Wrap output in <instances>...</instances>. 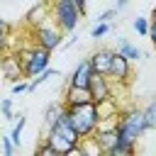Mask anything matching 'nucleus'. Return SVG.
I'll list each match as a JSON object with an SVG mask.
<instances>
[{"label":"nucleus","instance_id":"nucleus-3","mask_svg":"<svg viewBox=\"0 0 156 156\" xmlns=\"http://www.w3.org/2000/svg\"><path fill=\"white\" fill-rule=\"evenodd\" d=\"M117 134H119V139L134 141V144L146 134V122H144L141 107H129L117 115Z\"/></svg>","mask_w":156,"mask_h":156},{"label":"nucleus","instance_id":"nucleus-26","mask_svg":"<svg viewBox=\"0 0 156 156\" xmlns=\"http://www.w3.org/2000/svg\"><path fill=\"white\" fill-rule=\"evenodd\" d=\"M27 90H29V80H24V78H22V80L12 83V93H15V95H20V93H27Z\"/></svg>","mask_w":156,"mask_h":156},{"label":"nucleus","instance_id":"nucleus-19","mask_svg":"<svg viewBox=\"0 0 156 156\" xmlns=\"http://www.w3.org/2000/svg\"><path fill=\"white\" fill-rule=\"evenodd\" d=\"M141 112H144V122H146V129H156V98L146 105V107H141Z\"/></svg>","mask_w":156,"mask_h":156},{"label":"nucleus","instance_id":"nucleus-2","mask_svg":"<svg viewBox=\"0 0 156 156\" xmlns=\"http://www.w3.org/2000/svg\"><path fill=\"white\" fill-rule=\"evenodd\" d=\"M56 151H58V156H66V154H76V149H78V144L83 141L78 134H76V129L68 124V119H66V105H63V112H61V117L46 129V136H44Z\"/></svg>","mask_w":156,"mask_h":156},{"label":"nucleus","instance_id":"nucleus-11","mask_svg":"<svg viewBox=\"0 0 156 156\" xmlns=\"http://www.w3.org/2000/svg\"><path fill=\"white\" fill-rule=\"evenodd\" d=\"M63 105L66 107H76V105H85V102H90L93 98H90V90L88 88H78V85H66V90H63Z\"/></svg>","mask_w":156,"mask_h":156},{"label":"nucleus","instance_id":"nucleus-13","mask_svg":"<svg viewBox=\"0 0 156 156\" xmlns=\"http://www.w3.org/2000/svg\"><path fill=\"white\" fill-rule=\"evenodd\" d=\"M90 76H93V66H90V61L88 58H83L76 68H73V73H71V78H68V83L66 85H78V88H88V80H90Z\"/></svg>","mask_w":156,"mask_h":156},{"label":"nucleus","instance_id":"nucleus-23","mask_svg":"<svg viewBox=\"0 0 156 156\" xmlns=\"http://www.w3.org/2000/svg\"><path fill=\"white\" fill-rule=\"evenodd\" d=\"M132 27H134V32H136V34L146 37V34H149V17H136V20L132 22Z\"/></svg>","mask_w":156,"mask_h":156},{"label":"nucleus","instance_id":"nucleus-32","mask_svg":"<svg viewBox=\"0 0 156 156\" xmlns=\"http://www.w3.org/2000/svg\"><path fill=\"white\" fill-rule=\"evenodd\" d=\"M151 17H156V5H154V10H151Z\"/></svg>","mask_w":156,"mask_h":156},{"label":"nucleus","instance_id":"nucleus-21","mask_svg":"<svg viewBox=\"0 0 156 156\" xmlns=\"http://www.w3.org/2000/svg\"><path fill=\"white\" fill-rule=\"evenodd\" d=\"M0 112H2V119H7V122H12V119L17 117L15 110H12V100H10V98L0 100Z\"/></svg>","mask_w":156,"mask_h":156},{"label":"nucleus","instance_id":"nucleus-16","mask_svg":"<svg viewBox=\"0 0 156 156\" xmlns=\"http://www.w3.org/2000/svg\"><path fill=\"white\" fill-rule=\"evenodd\" d=\"M136 151V144L134 141H124V139H117V144L107 151V156H132Z\"/></svg>","mask_w":156,"mask_h":156},{"label":"nucleus","instance_id":"nucleus-30","mask_svg":"<svg viewBox=\"0 0 156 156\" xmlns=\"http://www.w3.org/2000/svg\"><path fill=\"white\" fill-rule=\"evenodd\" d=\"M76 5H78V10H80V15H85V5H88V0H73Z\"/></svg>","mask_w":156,"mask_h":156},{"label":"nucleus","instance_id":"nucleus-6","mask_svg":"<svg viewBox=\"0 0 156 156\" xmlns=\"http://www.w3.org/2000/svg\"><path fill=\"white\" fill-rule=\"evenodd\" d=\"M63 41V32L58 29V24L54 20H46L37 27H32V44L46 49V51H56Z\"/></svg>","mask_w":156,"mask_h":156},{"label":"nucleus","instance_id":"nucleus-27","mask_svg":"<svg viewBox=\"0 0 156 156\" xmlns=\"http://www.w3.org/2000/svg\"><path fill=\"white\" fill-rule=\"evenodd\" d=\"M149 39H151V44H154V49H156V17H149V34H146Z\"/></svg>","mask_w":156,"mask_h":156},{"label":"nucleus","instance_id":"nucleus-7","mask_svg":"<svg viewBox=\"0 0 156 156\" xmlns=\"http://www.w3.org/2000/svg\"><path fill=\"white\" fill-rule=\"evenodd\" d=\"M88 90H90V98L95 105L105 102L112 98V85H110V78L102 76V73H93L90 80H88Z\"/></svg>","mask_w":156,"mask_h":156},{"label":"nucleus","instance_id":"nucleus-12","mask_svg":"<svg viewBox=\"0 0 156 156\" xmlns=\"http://www.w3.org/2000/svg\"><path fill=\"white\" fill-rule=\"evenodd\" d=\"M46 20H51V7H49V0H44V2H39V5H34V7L27 12L24 24L32 29V27H37V24L46 22Z\"/></svg>","mask_w":156,"mask_h":156},{"label":"nucleus","instance_id":"nucleus-9","mask_svg":"<svg viewBox=\"0 0 156 156\" xmlns=\"http://www.w3.org/2000/svg\"><path fill=\"white\" fill-rule=\"evenodd\" d=\"M107 78L115 80V83H129V78H132V61L115 51V54H112V63H110Z\"/></svg>","mask_w":156,"mask_h":156},{"label":"nucleus","instance_id":"nucleus-10","mask_svg":"<svg viewBox=\"0 0 156 156\" xmlns=\"http://www.w3.org/2000/svg\"><path fill=\"white\" fill-rule=\"evenodd\" d=\"M112 54H115V49H110V46H98V49L88 56V61H90V66H93V73L107 76V73H110V63H112Z\"/></svg>","mask_w":156,"mask_h":156},{"label":"nucleus","instance_id":"nucleus-22","mask_svg":"<svg viewBox=\"0 0 156 156\" xmlns=\"http://www.w3.org/2000/svg\"><path fill=\"white\" fill-rule=\"evenodd\" d=\"M107 32H110V22H95L93 29H90V37L93 39H102Z\"/></svg>","mask_w":156,"mask_h":156},{"label":"nucleus","instance_id":"nucleus-24","mask_svg":"<svg viewBox=\"0 0 156 156\" xmlns=\"http://www.w3.org/2000/svg\"><path fill=\"white\" fill-rule=\"evenodd\" d=\"M117 15H119V12H117V10H115V7H110V10H105V12H100V15H98V20H95V22H112V20H115V17H117Z\"/></svg>","mask_w":156,"mask_h":156},{"label":"nucleus","instance_id":"nucleus-4","mask_svg":"<svg viewBox=\"0 0 156 156\" xmlns=\"http://www.w3.org/2000/svg\"><path fill=\"white\" fill-rule=\"evenodd\" d=\"M49 7H51V20L58 24L63 34H71L78 29V22L83 15L73 0H49Z\"/></svg>","mask_w":156,"mask_h":156},{"label":"nucleus","instance_id":"nucleus-29","mask_svg":"<svg viewBox=\"0 0 156 156\" xmlns=\"http://www.w3.org/2000/svg\"><path fill=\"white\" fill-rule=\"evenodd\" d=\"M127 5H129V0H117V5H115V10H117V12H122V10L127 7Z\"/></svg>","mask_w":156,"mask_h":156},{"label":"nucleus","instance_id":"nucleus-25","mask_svg":"<svg viewBox=\"0 0 156 156\" xmlns=\"http://www.w3.org/2000/svg\"><path fill=\"white\" fill-rule=\"evenodd\" d=\"M0 141H2V154H5V156H12L15 149H17V146L12 144V139H10V136H0Z\"/></svg>","mask_w":156,"mask_h":156},{"label":"nucleus","instance_id":"nucleus-14","mask_svg":"<svg viewBox=\"0 0 156 156\" xmlns=\"http://www.w3.org/2000/svg\"><path fill=\"white\" fill-rule=\"evenodd\" d=\"M117 54H122L124 58H129L132 63L134 61H139V58H144V51L139 49V46H134L127 37H117V49H115Z\"/></svg>","mask_w":156,"mask_h":156},{"label":"nucleus","instance_id":"nucleus-5","mask_svg":"<svg viewBox=\"0 0 156 156\" xmlns=\"http://www.w3.org/2000/svg\"><path fill=\"white\" fill-rule=\"evenodd\" d=\"M20 61H22V71H24V78H34L37 73H41L44 68H49L51 63V51L32 44V46H24L17 51Z\"/></svg>","mask_w":156,"mask_h":156},{"label":"nucleus","instance_id":"nucleus-20","mask_svg":"<svg viewBox=\"0 0 156 156\" xmlns=\"http://www.w3.org/2000/svg\"><path fill=\"white\" fill-rule=\"evenodd\" d=\"M34 154H37V156H58V151H56V149H54V146H51L46 139H41V141L37 144Z\"/></svg>","mask_w":156,"mask_h":156},{"label":"nucleus","instance_id":"nucleus-31","mask_svg":"<svg viewBox=\"0 0 156 156\" xmlns=\"http://www.w3.org/2000/svg\"><path fill=\"white\" fill-rule=\"evenodd\" d=\"M0 32H10V24H7L5 17H0Z\"/></svg>","mask_w":156,"mask_h":156},{"label":"nucleus","instance_id":"nucleus-1","mask_svg":"<svg viewBox=\"0 0 156 156\" xmlns=\"http://www.w3.org/2000/svg\"><path fill=\"white\" fill-rule=\"evenodd\" d=\"M66 119H68V124L76 129V134H78L83 141H88V139H93V134H95V129H98V124H100V110H98V105L90 100V102H85V105L66 107Z\"/></svg>","mask_w":156,"mask_h":156},{"label":"nucleus","instance_id":"nucleus-28","mask_svg":"<svg viewBox=\"0 0 156 156\" xmlns=\"http://www.w3.org/2000/svg\"><path fill=\"white\" fill-rule=\"evenodd\" d=\"M7 51V32H0V56Z\"/></svg>","mask_w":156,"mask_h":156},{"label":"nucleus","instance_id":"nucleus-18","mask_svg":"<svg viewBox=\"0 0 156 156\" xmlns=\"http://www.w3.org/2000/svg\"><path fill=\"white\" fill-rule=\"evenodd\" d=\"M17 117H20V119L15 122V127H12V132H10V139H12L15 146H20V136H22V129H24V124H27V112H20Z\"/></svg>","mask_w":156,"mask_h":156},{"label":"nucleus","instance_id":"nucleus-8","mask_svg":"<svg viewBox=\"0 0 156 156\" xmlns=\"http://www.w3.org/2000/svg\"><path fill=\"white\" fill-rule=\"evenodd\" d=\"M0 73H2V78L10 80V83L22 80V78H24V71H22V61H20V56L5 51V54L0 56Z\"/></svg>","mask_w":156,"mask_h":156},{"label":"nucleus","instance_id":"nucleus-17","mask_svg":"<svg viewBox=\"0 0 156 156\" xmlns=\"http://www.w3.org/2000/svg\"><path fill=\"white\" fill-rule=\"evenodd\" d=\"M56 76H61V73H58V71H54L51 66H49V68H44L41 73H37V76H34V78L29 80V93H32V90H37V88H39L41 83H46L49 78H56Z\"/></svg>","mask_w":156,"mask_h":156},{"label":"nucleus","instance_id":"nucleus-15","mask_svg":"<svg viewBox=\"0 0 156 156\" xmlns=\"http://www.w3.org/2000/svg\"><path fill=\"white\" fill-rule=\"evenodd\" d=\"M61 112H63V100H54V102H49V105L44 107V127L49 129V127L61 117Z\"/></svg>","mask_w":156,"mask_h":156}]
</instances>
